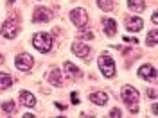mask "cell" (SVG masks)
<instances>
[{
    "instance_id": "21",
    "label": "cell",
    "mask_w": 158,
    "mask_h": 118,
    "mask_svg": "<svg viewBox=\"0 0 158 118\" xmlns=\"http://www.w3.org/2000/svg\"><path fill=\"white\" fill-rule=\"evenodd\" d=\"M79 36H81L83 39H92V38H94V34H92L90 30H81V32H79Z\"/></svg>"
},
{
    "instance_id": "11",
    "label": "cell",
    "mask_w": 158,
    "mask_h": 118,
    "mask_svg": "<svg viewBox=\"0 0 158 118\" xmlns=\"http://www.w3.org/2000/svg\"><path fill=\"white\" fill-rule=\"evenodd\" d=\"M90 100L95 104V106H106L108 104V95L104 91H95V93H90Z\"/></svg>"
},
{
    "instance_id": "14",
    "label": "cell",
    "mask_w": 158,
    "mask_h": 118,
    "mask_svg": "<svg viewBox=\"0 0 158 118\" xmlns=\"http://www.w3.org/2000/svg\"><path fill=\"white\" fill-rule=\"evenodd\" d=\"M65 70H67V75H69L70 79H79L81 77V70H79L77 66H74L70 61L65 63Z\"/></svg>"
},
{
    "instance_id": "1",
    "label": "cell",
    "mask_w": 158,
    "mask_h": 118,
    "mask_svg": "<svg viewBox=\"0 0 158 118\" xmlns=\"http://www.w3.org/2000/svg\"><path fill=\"white\" fill-rule=\"evenodd\" d=\"M32 47L41 54H47L52 49V36L47 32H36L32 36Z\"/></svg>"
},
{
    "instance_id": "7",
    "label": "cell",
    "mask_w": 158,
    "mask_h": 118,
    "mask_svg": "<svg viewBox=\"0 0 158 118\" xmlns=\"http://www.w3.org/2000/svg\"><path fill=\"white\" fill-rule=\"evenodd\" d=\"M52 20V11L45 9V7H38L32 14V22L36 23H43V22H50Z\"/></svg>"
},
{
    "instance_id": "25",
    "label": "cell",
    "mask_w": 158,
    "mask_h": 118,
    "mask_svg": "<svg viewBox=\"0 0 158 118\" xmlns=\"http://www.w3.org/2000/svg\"><path fill=\"white\" fill-rule=\"evenodd\" d=\"M149 97H153V98L156 97V93H155V89H149Z\"/></svg>"
},
{
    "instance_id": "17",
    "label": "cell",
    "mask_w": 158,
    "mask_h": 118,
    "mask_svg": "<svg viewBox=\"0 0 158 118\" xmlns=\"http://www.w3.org/2000/svg\"><path fill=\"white\" fill-rule=\"evenodd\" d=\"M13 84V79L7 73H0V89H7Z\"/></svg>"
},
{
    "instance_id": "26",
    "label": "cell",
    "mask_w": 158,
    "mask_h": 118,
    "mask_svg": "<svg viewBox=\"0 0 158 118\" xmlns=\"http://www.w3.org/2000/svg\"><path fill=\"white\" fill-rule=\"evenodd\" d=\"M54 106H56V108H59V109H65V106H63V104H59V102H56Z\"/></svg>"
},
{
    "instance_id": "10",
    "label": "cell",
    "mask_w": 158,
    "mask_h": 118,
    "mask_svg": "<svg viewBox=\"0 0 158 118\" xmlns=\"http://www.w3.org/2000/svg\"><path fill=\"white\" fill-rule=\"evenodd\" d=\"M126 27H128L129 32H138V30H142V27H144V22H142V18H138V16H131V18L126 20Z\"/></svg>"
},
{
    "instance_id": "13",
    "label": "cell",
    "mask_w": 158,
    "mask_h": 118,
    "mask_svg": "<svg viewBox=\"0 0 158 118\" xmlns=\"http://www.w3.org/2000/svg\"><path fill=\"white\" fill-rule=\"evenodd\" d=\"M102 25H104V32L108 36H115L117 34V22L113 18H102Z\"/></svg>"
},
{
    "instance_id": "19",
    "label": "cell",
    "mask_w": 158,
    "mask_h": 118,
    "mask_svg": "<svg viewBox=\"0 0 158 118\" xmlns=\"http://www.w3.org/2000/svg\"><path fill=\"white\" fill-rule=\"evenodd\" d=\"M97 6L102 11H111L113 9V0H97Z\"/></svg>"
},
{
    "instance_id": "9",
    "label": "cell",
    "mask_w": 158,
    "mask_h": 118,
    "mask_svg": "<svg viewBox=\"0 0 158 118\" xmlns=\"http://www.w3.org/2000/svg\"><path fill=\"white\" fill-rule=\"evenodd\" d=\"M72 52L81 59H90L88 56H90L92 50H90V47L85 45V43H74V45H72Z\"/></svg>"
},
{
    "instance_id": "23",
    "label": "cell",
    "mask_w": 158,
    "mask_h": 118,
    "mask_svg": "<svg viewBox=\"0 0 158 118\" xmlns=\"http://www.w3.org/2000/svg\"><path fill=\"white\" fill-rule=\"evenodd\" d=\"M108 116H111V118H118V116H122V113H120V109H118V108H115V109H111V111H110Z\"/></svg>"
},
{
    "instance_id": "15",
    "label": "cell",
    "mask_w": 158,
    "mask_h": 118,
    "mask_svg": "<svg viewBox=\"0 0 158 118\" xmlns=\"http://www.w3.org/2000/svg\"><path fill=\"white\" fill-rule=\"evenodd\" d=\"M128 6L131 11L140 13V11H144V7H146V2L144 0H128Z\"/></svg>"
},
{
    "instance_id": "20",
    "label": "cell",
    "mask_w": 158,
    "mask_h": 118,
    "mask_svg": "<svg viewBox=\"0 0 158 118\" xmlns=\"http://www.w3.org/2000/svg\"><path fill=\"white\" fill-rule=\"evenodd\" d=\"M2 109H4V111H7V113H13V111L16 109L15 100H7V102H4V104H2Z\"/></svg>"
},
{
    "instance_id": "16",
    "label": "cell",
    "mask_w": 158,
    "mask_h": 118,
    "mask_svg": "<svg viewBox=\"0 0 158 118\" xmlns=\"http://www.w3.org/2000/svg\"><path fill=\"white\" fill-rule=\"evenodd\" d=\"M49 81H50V84H52V86H61V81H63V79H61V72H59L58 68L52 70V72H50Z\"/></svg>"
},
{
    "instance_id": "5",
    "label": "cell",
    "mask_w": 158,
    "mask_h": 118,
    "mask_svg": "<svg viewBox=\"0 0 158 118\" xmlns=\"http://www.w3.org/2000/svg\"><path fill=\"white\" fill-rule=\"evenodd\" d=\"M2 36L4 38H7V39H13V38H16V34H18V25L13 22V20H7V22H4L2 23Z\"/></svg>"
},
{
    "instance_id": "12",
    "label": "cell",
    "mask_w": 158,
    "mask_h": 118,
    "mask_svg": "<svg viewBox=\"0 0 158 118\" xmlns=\"http://www.w3.org/2000/svg\"><path fill=\"white\" fill-rule=\"evenodd\" d=\"M20 102L25 106V108H34L36 106V98L32 93L29 91H20Z\"/></svg>"
},
{
    "instance_id": "2",
    "label": "cell",
    "mask_w": 158,
    "mask_h": 118,
    "mask_svg": "<svg viewBox=\"0 0 158 118\" xmlns=\"http://www.w3.org/2000/svg\"><path fill=\"white\" fill-rule=\"evenodd\" d=\"M122 100L126 102V106L129 108L131 113L138 111V91L133 86H122Z\"/></svg>"
},
{
    "instance_id": "8",
    "label": "cell",
    "mask_w": 158,
    "mask_h": 118,
    "mask_svg": "<svg viewBox=\"0 0 158 118\" xmlns=\"http://www.w3.org/2000/svg\"><path fill=\"white\" fill-rule=\"evenodd\" d=\"M138 77L146 79V81H156V70H155V66H151V65H144V66H140V70H138Z\"/></svg>"
},
{
    "instance_id": "22",
    "label": "cell",
    "mask_w": 158,
    "mask_h": 118,
    "mask_svg": "<svg viewBox=\"0 0 158 118\" xmlns=\"http://www.w3.org/2000/svg\"><path fill=\"white\" fill-rule=\"evenodd\" d=\"M70 102H72V104H79V102H81V100H79V93L72 91V93H70Z\"/></svg>"
},
{
    "instance_id": "3",
    "label": "cell",
    "mask_w": 158,
    "mask_h": 118,
    "mask_svg": "<svg viewBox=\"0 0 158 118\" xmlns=\"http://www.w3.org/2000/svg\"><path fill=\"white\" fill-rule=\"evenodd\" d=\"M99 68H101L104 77L110 79L115 75V63H113V59L110 57L108 54H101V57H99Z\"/></svg>"
},
{
    "instance_id": "28",
    "label": "cell",
    "mask_w": 158,
    "mask_h": 118,
    "mask_svg": "<svg viewBox=\"0 0 158 118\" xmlns=\"http://www.w3.org/2000/svg\"><path fill=\"white\" fill-rule=\"evenodd\" d=\"M15 2H16V0H7V4H15Z\"/></svg>"
},
{
    "instance_id": "18",
    "label": "cell",
    "mask_w": 158,
    "mask_h": 118,
    "mask_svg": "<svg viewBox=\"0 0 158 118\" xmlns=\"http://www.w3.org/2000/svg\"><path fill=\"white\" fill-rule=\"evenodd\" d=\"M156 38H158V30L156 29H151L148 32V38H146V43L149 47H155L156 45Z\"/></svg>"
},
{
    "instance_id": "4",
    "label": "cell",
    "mask_w": 158,
    "mask_h": 118,
    "mask_svg": "<svg viewBox=\"0 0 158 118\" xmlns=\"http://www.w3.org/2000/svg\"><path fill=\"white\" fill-rule=\"evenodd\" d=\"M70 20L74 22V25H77V27H85L86 23H88V14H86V11L77 7V9H74L70 13Z\"/></svg>"
},
{
    "instance_id": "29",
    "label": "cell",
    "mask_w": 158,
    "mask_h": 118,
    "mask_svg": "<svg viewBox=\"0 0 158 118\" xmlns=\"http://www.w3.org/2000/svg\"><path fill=\"white\" fill-rule=\"evenodd\" d=\"M2 61H4V57H2V54H0V65H2Z\"/></svg>"
},
{
    "instance_id": "6",
    "label": "cell",
    "mask_w": 158,
    "mask_h": 118,
    "mask_svg": "<svg viewBox=\"0 0 158 118\" xmlns=\"http://www.w3.org/2000/svg\"><path fill=\"white\" fill-rule=\"evenodd\" d=\"M15 65H16V68H18V70L27 72V70L32 68L34 61H32V56H29V54H20L18 57L15 59Z\"/></svg>"
},
{
    "instance_id": "24",
    "label": "cell",
    "mask_w": 158,
    "mask_h": 118,
    "mask_svg": "<svg viewBox=\"0 0 158 118\" xmlns=\"http://www.w3.org/2000/svg\"><path fill=\"white\" fill-rule=\"evenodd\" d=\"M151 20H153V23H155V25L158 23V16H156V13H153V16H151Z\"/></svg>"
},
{
    "instance_id": "27",
    "label": "cell",
    "mask_w": 158,
    "mask_h": 118,
    "mask_svg": "<svg viewBox=\"0 0 158 118\" xmlns=\"http://www.w3.org/2000/svg\"><path fill=\"white\" fill-rule=\"evenodd\" d=\"M22 116H23V118H32L34 115H31V113H25V115H22Z\"/></svg>"
}]
</instances>
